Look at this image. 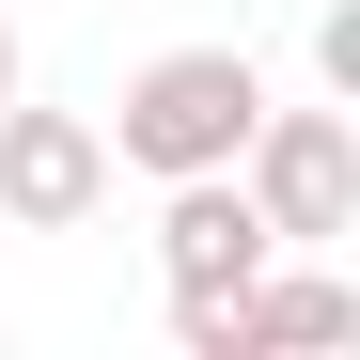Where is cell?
Segmentation results:
<instances>
[{"mask_svg":"<svg viewBox=\"0 0 360 360\" xmlns=\"http://www.w3.org/2000/svg\"><path fill=\"white\" fill-rule=\"evenodd\" d=\"M110 204V141H94V110H32V94H0V235H79Z\"/></svg>","mask_w":360,"mask_h":360,"instance_id":"3","label":"cell"},{"mask_svg":"<svg viewBox=\"0 0 360 360\" xmlns=\"http://www.w3.org/2000/svg\"><path fill=\"white\" fill-rule=\"evenodd\" d=\"M314 94L360 110V0H329V16H314Z\"/></svg>","mask_w":360,"mask_h":360,"instance_id":"5","label":"cell"},{"mask_svg":"<svg viewBox=\"0 0 360 360\" xmlns=\"http://www.w3.org/2000/svg\"><path fill=\"white\" fill-rule=\"evenodd\" d=\"M0 94H32V47H16V16H0Z\"/></svg>","mask_w":360,"mask_h":360,"instance_id":"6","label":"cell"},{"mask_svg":"<svg viewBox=\"0 0 360 360\" xmlns=\"http://www.w3.org/2000/svg\"><path fill=\"white\" fill-rule=\"evenodd\" d=\"M266 251H282V235L251 219L235 172H172V188H157V282H172V297H235Z\"/></svg>","mask_w":360,"mask_h":360,"instance_id":"4","label":"cell"},{"mask_svg":"<svg viewBox=\"0 0 360 360\" xmlns=\"http://www.w3.org/2000/svg\"><path fill=\"white\" fill-rule=\"evenodd\" d=\"M235 188H251V219L282 235V251H345L360 235V110L314 94V110H251V141H235Z\"/></svg>","mask_w":360,"mask_h":360,"instance_id":"2","label":"cell"},{"mask_svg":"<svg viewBox=\"0 0 360 360\" xmlns=\"http://www.w3.org/2000/svg\"><path fill=\"white\" fill-rule=\"evenodd\" d=\"M266 110V63L251 47H157V63H126V94H110V172H235V141H251Z\"/></svg>","mask_w":360,"mask_h":360,"instance_id":"1","label":"cell"}]
</instances>
